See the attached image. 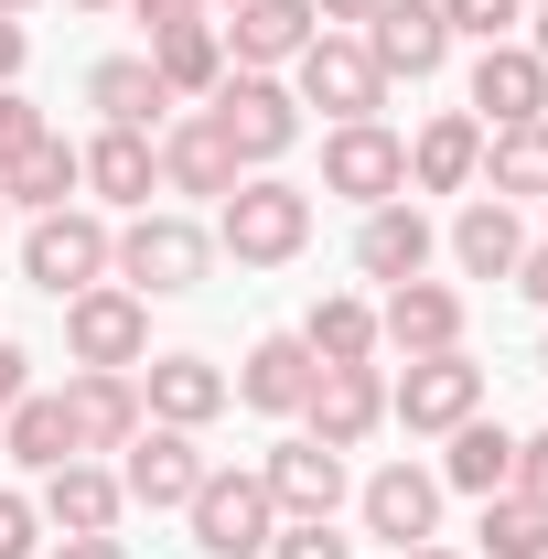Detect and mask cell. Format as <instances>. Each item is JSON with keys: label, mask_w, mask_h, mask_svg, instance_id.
I'll return each mask as SVG.
<instances>
[{"label": "cell", "mask_w": 548, "mask_h": 559, "mask_svg": "<svg viewBox=\"0 0 548 559\" xmlns=\"http://www.w3.org/2000/svg\"><path fill=\"white\" fill-rule=\"evenodd\" d=\"M301 248H312V194L279 173H248L215 205V259H237V270H290Z\"/></svg>", "instance_id": "1"}, {"label": "cell", "mask_w": 548, "mask_h": 559, "mask_svg": "<svg viewBox=\"0 0 548 559\" xmlns=\"http://www.w3.org/2000/svg\"><path fill=\"white\" fill-rule=\"evenodd\" d=\"M205 270H215V226H194V215H162V205H140L130 226H119V248H108V280H130L140 301L205 290Z\"/></svg>", "instance_id": "2"}, {"label": "cell", "mask_w": 548, "mask_h": 559, "mask_svg": "<svg viewBox=\"0 0 548 559\" xmlns=\"http://www.w3.org/2000/svg\"><path fill=\"white\" fill-rule=\"evenodd\" d=\"M108 248H119V226H108L97 205H55V215L22 226V280L55 290V301H75V290L108 280Z\"/></svg>", "instance_id": "3"}, {"label": "cell", "mask_w": 548, "mask_h": 559, "mask_svg": "<svg viewBox=\"0 0 548 559\" xmlns=\"http://www.w3.org/2000/svg\"><path fill=\"white\" fill-rule=\"evenodd\" d=\"M205 119L226 130V151H237L248 173H270L279 151L301 140V97H290V75H248V66H226V86L205 97Z\"/></svg>", "instance_id": "4"}, {"label": "cell", "mask_w": 548, "mask_h": 559, "mask_svg": "<svg viewBox=\"0 0 548 559\" xmlns=\"http://www.w3.org/2000/svg\"><path fill=\"white\" fill-rule=\"evenodd\" d=\"M290 97L323 108L344 130V119H377V108H388V75H377V55H366L355 33H312V44L290 55Z\"/></svg>", "instance_id": "5"}, {"label": "cell", "mask_w": 548, "mask_h": 559, "mask_svg": "<svg viewBox=\"0 0 548 559\" xmlns=\"http://www.w3.org/2000/svg\"><path fill=\"white\" fill-rule=\"evenodd\" d=\"M484 409V366L463 345L452 355H409V377H388V419L419 430V441H441V430H463Z\"/></svg>", "instance_id": "6"}, {"label": "cell", "mask_w": 548, "mask_h": 559, "mask_svg": "<svg viewBox=\"0 0 548 559\" xmlns=\"http://www.w3.org/2000/svg\"><path fill=\"white\" fill-rule=\"evenodd\" d=\"M323 194H344V205H398L409 194V140L388 130V119L323 130Z\"/></svg>", "instance_id": "7"}, {"label": "cell", "mask_w": 548, "mask_h": 559, "mask_svg": "<svg viewBox=\"0 0 548 559\" xmlns=\"http://www.w3.org/2000/svg\"><path fill=\"white\" fill-rule=\"evenodd\" d=\"M183 516H194V549L205 559H270V538H279V506H270L259 474H205Z\"/></svg>", "instance_id": "8"}, {"label": "cell", "mask_w": 548, "mask_h": 559, "mask_svg": "<svg viewBox=\"0 0 548 559\" xmlns=\"http://www.w3.org/2000/svg\"><path fill=\"white\" fill-rule=\"evenodd\" d=\"M151 355V301L130 280H97L65 301V366H140Z\"/></svg>", "instance_id": "9"}, {"label": "cell", "mask_w": 548, "mask_h": 559, "mask_svg": "<svg viewBox=\"0 0 548 559\" xmlns=\"http://www.w3.org/2000/svg\"><path fill=\"white\" fill-rule=\"evenodd\" d=\"M151 162H162V194H205V205H226V194L248 183V162L226 151V130H215L205 108L162 119V130H151Z\"/></svg>", "instance_id": "10"}, {"label": "cell", "mask_w": 548, "mask_h": 559, "mask_svg": "<svg viewBox=\"0 0 548 559\" xmlns=\"http://www.w3.org/2000/svg\"><path fill=\"white\" fill-rule=\"evenodd\" d=\"M205 474H215V463L194 452V430H172V419H140V441L119 452V495L151 506V516H162V506H194Z\"/></svg>", "instance_id": "11"}, {"label": "cell", "mask_w": 548, "mask_h": 559, "mask_svg": "<svg viewBox=\"0 0 548 559\" xmlns=\"http://www.w3.org/2000/svg\"><path fill=\"white\" fill-rule=\"evenodd\" d=\"M355 44L377 55V75H388V86H398V75H409V86H430V75L452 66V22H441V0H377V22H366Z\"/></svg>", "instance_id": "12"}, {"label": "cell", "mask_w": 548, "mask_h": 559, "mask_svg": "<svg viewBox=\"0 0 548 559\" xmlns=\"http://www.w3.org/2000/svg\"><path fill=\"white\" fill-rule=\"evenodd\" d=\"M301 430H312L323 452H366V441L388 430V377H377V366H323L312 399H301Z\"/></svg>", "instance_id": "13"}, {"label": "cell", "mask_w": 548, "mask_h": 559, "mask_svg": "<svg viewBox=\"0 0 548 559\" xmlns=\"http://www.w3.org/2000/svg\"><path fill=\"white\" fill-rule=\"evenodd\" d=\"M355 516H366V538L419 549V538H441V474H430V463H377V474L355 485Z\"/></svg>", "instance_id": "14"}, {"label": "cell", "mask_w": 548, "mask_h": 559, "mask_svg": "<svg viewBox=\"0 0 548 559\" xmlns=\"http://www.w3.org/2000/svg\"><path fill=\"white\" fill-rule=\"evenodd\" d=\"M65 419H75V452H130L140 441V366H75L65 377Z\"/></svg>", "instance_id": "15"}, {"label": "cell", "mask_w": 548, "mask_h": 559, "mask_svg": "<svg viewBox=\"0 0 548 559\" xmlns=\"http://www.w3.org/2000/svg\"><path fill=\"white\" fill-rule=\"evenodd\" d=\"M33 516L55 527V538H119V516H130V495H119V474L108 463H55L44 474V495H33Z\"/></svg>", "instance_id": "16"}, {"label": "cell", "mask_w": 548, "mask_h": 559, "mask_svg": "<svg viewBox=\"0 0 548 559\" xmlns=\"http://www.w3.org/2000/svg\"><path fill=\"white\" fill-rule=\"evenodd\" d=\"M430 259H441V226L398 194V205H366V226H355V270L377 280V290H398V280H430Z\"/></svg>", "instance_id": "17"}, {"label": "cell", "mask_w": 548, "mask_h": 559, "mask_svg": "<svg viewBox=\"0 0 548 559\" xmlns=\"http://www.w3.org/2000/svg\"><path fill=\"white\" fill-rule=\"evenodd\" d=\"M215 33H226V66H248V75H290V55H301L323 22H312V0H237Z\"/></svg>", "instance_id": "18"}, {"label": "cell", "mask_w": 548, "mask_h": 559, "mask_svg": "<svg viewBox=\"0 0 548 559\" xmlns=\"http://www.w3.org/2000/svg\"><path fill=\"white\" fill-rule=\"evenodd\" d=\"M377 345L388 355H452L463 345V290L452 280H398L377 301Z\"/></svg>", "instance_id": "19"}, {"label": "cell", "mask_w": 548, "mask_h": 559, "mask_svg": "<svg viewBox=\"0 0 548 559\" xmlns=\"http://www.w3.org/2000/svg\"><path fill=\"white\" fill-rule=\"evenodd\" d=\"M75 173H86V205L108 215H140L151 194H162V162H151V130H97V140H75Z\"/></svg>", "instance_id": "20"}, {"label": "cell", "mask_w": 548, "mask_h": 559, "mask_svg": "<svg viewBox=\"0 0 548 559\" xmlns=\"http://www.w3.org/2000/svg\"><path fill=\"white\" fill-rule=\"evenodd\" d=\"M259 485H270L279 516H334L344 506V452H323L312 430H290V441L259 452Z\"/></svg>", "instance_id": "21"}, {"label": "cell", "mask_w": 548, "mask_h": 559, "mask_svg": "<svg viewBox=\"0 0 548 559\" xmlns=\"http://www.w3.org/2000/svg\"><path fill=\"white\" fill-rule=\"evenodd\" d=\"M237 388H226V366L215 355H140V409L172 419V430H205Z\"/></svg>", "instance_id": "22"}, {"label": "cell", "mask_w": 548, "mask_h": 559, "mask_svg": "<svg viewBox=\"0 0 548 559\" xmlns=\"http://www.w3.org/2000/svg\"><path fill=\"white\" fill-rule=\"evenodd\" d=\"M474 183H484V119H474V108L419 119V140H409V194H474Z\"/></svg>", "instance_id": "23"}, {"label": "cell", "mask_w": 548, "mask_h": 559, "mask_svg": "<svg viewBox=\"0 0 548 559\" xmlns=\"http://www.w3.org/2000/svg\"><path fill=\"white\" fill-rule=\"evenodd\" d=\"M312 377H323V366H312V345H301V334H259V345H248V366H237L226 388H237V409H259V419H301Z\"/></svg>", "instance_id": "24"}, {"label": "cell", "mask_w": 548, "mask_h": 559, "mask_svg": "<svg viewBox=\"0 0 548 559\" xmlns=\"http://www.w3.org/2000/svg\"><path fill=\"white\" fill-rule=\"evenodd\" d=\"M474 119H484V130L548 119V66L527 55V44H484V55H474Z\"/></svg>", "instance_id": "25"}, {"label": "cell", "mask_w": 548, "mask_h": 559, "mask_svg": "<svg viewBox=\"0 0 548 559\" xmlns=\"http://www.w3.org/2000/svg\"><path fill=\"white\" fill-rule=\"evenodd\" d=\"M441 248L463 259V280H516L527 226H516V205H505V194H463V215H452V237H441Z\"/></svg>", "instance_id": "26"}, {"label": "cell", "mask_w": 548, "mask_h": 559, "mask_svg": "<svg viewBox=\"0 0 548 559\" xmlns=\"http://www.w3.org/2000/svg\"><path fill=\"white\" fill-rule=\"evenodd\" d=\"M75 194H86V173H75V140L65 130H44L33 151L0 162V205H11V215H55V205H75Z\"/></svg>", "instance_id": "27"}, {"label": "cell", "mask_w": 548, "mask_h": 559, "mask_svg": "<svg viewBox=\"0 0 548 559\" xmlns=\"http://www.w3.org/2000/svg\"><path fill=\"white\" fill-rule=\"evenodd\" d=\"M86 108H97V130H162L172 86L151 75V55H108V66H86Z\"/></svg>", "instance_id": "28"}, {"label": "cell", "mask_w": 548, "mask_h": 559, "mask_svg": "<svg viewBox=\"0 0 548 559\" xmlns=\"http://www.w3.org/2000/svg\"><path fill=\"white\" fill-rule=\"evenodd\" d=\"M441 441H452V452H441V463H430V474H441V495H505V474H516V430H505V419H463V430H441Z\"/></svg>", "instance_id": "29"}, {"label": "cell", "mask_w": 548, "mask_h": 559, "mask_svg": "<svg viewBox=\"0 0 548 559\" xmlns=\"http://www.w3.org/2000/svg\"><path fill=\"white\" fill-rule=\"evenodd\" d=\"M151 75L172 86V108H183V97H215V86H226V33H215V11L151 33Z\"/></svg>", "instance_id": "30"}, {"label": "cell", "mask_w": 548, "mask_h": 559, "mask_svg": "<svg viewBox=\"0 0 548 559\" xmlns=\"http://www.w3.org/2000/svg\"><path fill=\"white\" fill-rule=\"evenodd\" d=\"M301 345H312V366H377V301L366 290H323L301 312Z\"/></svg>", "instance_id": "31"}, {"label": "cell", "mask_w": 548, "mask_h": 559, "mask_svg": "<svg viewBox=\"0 0 548 559\" xmlns=\"http://www.w3.org/2000/svg\"><path fill=\"white\" fill-rule=\"evenodd\" d=\"M0 452L22 463V474H55V463H75V419H65V399H11L0 409Z\"/></svg>", "instance_id": "32"}, {"label": "cell", "mask_w": 548, "mask_h": 559, "mask_svg": "<svg viewBox=\"0 0 548 559\" xmlns=\"http://www.w3.org/2000/svg\"><path fill=\"white\" fill-rule=\"evenodd\" d=\"M484 183H495L505 205H548V119L484 130Z\"/></svg>", "instance_id": "33"}, {"label": "cell", "mask_w": 548, "mask_h": 559, "mask_svg": "<svg viewBox=\"0 0 548 559\" xmlns=\"http://www.w3.org/2000/svg\"><path fill=\"white\" fill-rule=\"evenodd\" d=\"M474 559H548V516L527 495H484L474 516Z\"/></svg>", "instance_id": "34"}, {"label": "cell", "mask_w": 548, "mask_h": 559, "mask_svg": "<svg viewBox=\"0 0 548 559\" xmlns=\"http://www.w3.org/2000/svg\"><path fill=\"white\" fill-rule=\"evenodd\" d=\"M441 22H452V44H516L527 0H441Z\"/></svg>", "instance_id": "35"}, {"label": "cell", "mask_w": 548, "mask_h": 559, "mask_svg": "<svg viewBox=\"0 0 548 559\" xmlns=\"http://www.w3.org/2000/svg\"><path fill=\"white\" fill-rule=\"evenodd\" d=\"M270 559H355V538H334V516H279Z\"/></svg>", "instance_id": "36"}, {"label": "cell", "mask_w": 548, "mask_h": 559, "mask_svg": "<svg viewBox=\"0 0 548 559\" xmlns=\"http://www.w3.org/2000/svg\"><path fill=\"white\" fill-rule=\"evenodd\" d=\"M0 559H44V516H33V495L0 485Z\"/></svg>", "instance_id": "37"}, {"label": "cell", "mask_w": 548, "mask_h": 559, "mask_svg": "<svg viewBox=\"0 0 548 559\" xmlns=\"http://www.w3.org/2000/svg\"><path fill=\"white\" fill-rule=\"evenodd\" d=\"M44 130H55V119H44V108H33L22 86H0V162H11V151H33Z\"/></svg>", "instance_id": "38"}, {"label": "cell", "mask_w": 548, "mask_h": 559, "mask_svg": "<svg viewBox=\"0 0 548 559\" xmlns=\"http://www.w3.org/2000/svg\"><path fill=\"white\" fill-rule=\"evenodd\" d=\"M505 495H527V506L548 516V430H527V441H516V474H505Z\"/></svg>", "instance_id": "39"}, {"label": "cell", "mask_w": 548, "mask_h": 559, "mask_svg": "<svg viewBox=\"0 0 548 559\" xmlns=\"http://www.w3.org/2000/svg\"><path fill=\"white\" fill-rule=\"evenodd\" d=\"M11 399H33V355L0 334V409H11Z\"/></svg>", "instance_id": "40"}, {"label": "cell", "mask_w": 548, "mask_h": 559, "mask_svg": "<svg viewBox=\"0 0 548 559\" xmlns=\"http://www.w3.org/2000/svg\"><path fill=\"white\" fill-rule=\"evenodd\" d=\"M312 22H323V33H366V22H377V0H312Z\"/></svg>", "instance_id": "41"}, {"label": "cell", "mask_w": 548, "mask_h": 559, "mask_svg": "<svg viewBox=\"0 0 548 559\" xmlns=\"http://www.w3.org/2000/svg\"><path fill=\"white\" fill-rule=\"evenodd\" d=\"M22 55H33V33H22V22L0 11V86H22Z\"/></svg>", "instance_id": "42"}, {"label": "cell", "mask_w": 548, "mask_h": 559, "mask_svg": "<svg viewBox=\"0 0 548 559\" xmlns=\"http://www.w3.org/2000/svg\"><path fill=\"white\" fill-rule=\"evenodd\" d=\"M516 290H527V301H538V312H548V237H538V248H527V259H516Z\"/></svg>", "instance_id": "43"}, {"label": "cell", "mask_w": 548, "mask_h": 559, "mask_svg": "<svg viewBox=\"0 0 548 559\" xmlns=\"http://www.w3.org/2000/svg\"><path fill=\"white\" fill-rule=\"evenodd\" d=\"M44 559H130V538H55Z\"/></svg>", "instance_id": "44"}, {"label": "cell", "mask_w": 548, "mask_h": 559, "mask_svg": "<svg viewBox=\"0 0 548 559\" xmlns=\"http://www.w3.org/2000/svg\"><path fill=\"white\" fill-rule=\"evenodd\" d=\"M140 22H151V33H172V22H194V11H205V0H130Z\"/></svg>", "instance_id": "45"}, {"label": "cell", "mask_w": 548, "mask_h": 559, "mask_svg": "<svg viewBox=\"0 0 548 559\" xmlns=\"http://www.w3.org/2000/svg\"><path fill=\"white\" fill-rule=\"evenodd\" d=\"M516 44H527V55H538V66H548V0H538V11H527V33H516Z\"/></svg>", "instance_id": "46"}, {"label": "cell", "mask_w": 548, "mask_h": 559, "mask_svg": "<svg viewBox=\"0 0 548 559\" xmlns=\"http://www.w3.org/2000/svg\"><path fill=\"white\" fill-rule=\"evenodd\" d=\"M398 559H474V549H441V538H419V549H398Z\"/></svg>", "instance_id": "47"}, {"label": "cell", "mask_w": 548, "mask_h": 559, "mask_svg": "<svg viewBox=\"0 0 548 559\" xmlns=\"http://www.w3.org/2000/svg\"><path fill=\"white\" fill-rule=\"evenodd\" d=\"M65 11H130V0H65Z\"/></svg>", "instance_id": "48"}, {"label": "cell", "mask_w": 548, "mask_h": 559, "mask_svg": "<svg viewBox=\"0 0 548 559\" xmlns=\"http://www.w3.org/2000/svg\"><path fill=\"white\" fill-rule=\"evenodd\" d=\"M0 11H11V22H22V11H33V0H0Z\"/></svg>", "instance_id": "49"}, {"label": "cell", "mask_w": 548, "mask_h": 559, "mask_svg": "<svg viewBox=\"0 0 548 559\" xmlns=\"http://www.w3.org/2000/svg\"><path fill=\"white\" fill-rule=\"evenodd\" d=\"M205 11H237V0H205Z\"/></svg>", "instance_id": "50"}, {"label": "cell", "mask_w": 548, "mask_h": 559, "mask_svg": "<svg viewBox=\"0 0 548 559\" xmlns=\"http://www.w3.org/2000/svg\"><path fill=\"white\" fill-rule=\"evenodd\" d=\"M0 226H11V205H0Z\"/></svg>", "instance_id": "51"}, {"label": "cell", "mask_w": 548, "mask_h": 559, "mask_svg": "<svg viewBox=\"0 0 548 559\" xmlns=\"http://www.w3.org/2000/svg\"><path fill=\"white\" fill-rule=\"evenodd\" d=\"M538 366H548V345H538Z\"/></svg>", "instance_id": "52"}]
</instances>
